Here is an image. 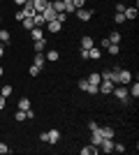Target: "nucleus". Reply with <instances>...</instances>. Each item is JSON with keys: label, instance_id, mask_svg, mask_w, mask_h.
<instances>
[{"label": "nucleus", "instance_id": "13", "mask_svg": "<svg viewBox=\"0 0 139 155\" xmlns=\"http://www.w3.org/2000/svg\"><path fill=\"white\" fill-rule=\"evenodd\" d=\"M21 12H23V14H26V16H30V19H33V16H35V14H37V12H35V7H33V0H28V2H26V5H23V7H21Z\"/></svg>", "mask_w": 139, "mask_h": 155}, {"label": "nucleus", "instance_id": "25", "mask_svg": "<svg viewBox=\"0 0 139 155\" xmlns=\"http://www.w3.org/2000/svg\"><path fill=\"white\" fill-rule=\"evenodd\" d=\"M107 39H109L111 44H121V39H123V35H121L118 30H114V32H111V35H109V37H107Z\"/></svg>", "mask_w": 139, "mask_h": 155}, {"label": "nucleus", "instance_id": "7", "mask_svg": "<svg viewBox=\"0 0 139 155\" xmlns=\"http://www.w3.org/2000/svg\"><path fill=\"white\" fill-rule=\"evenodd\" d=\"M9 42H12V32L7 30V28H0V44L7 46Z\"/></svg>", "mask_w": 139, "mask_h": 155}, {"label": "nucleus", "instance_id": "28", "mask_svg": "<svg viewBox=\"0 0 139 155\" xmlns=\"http://www.w3.org/2000/svg\"><path fill=\"white\" fill-rule=\"evenodd\" d=\"M16 107H19L21 111H26V109H30V100H28V97H21V100H19V104H16Z\"/></svg>", "mask_w": 139, "mask_h": 155}, {"label": "nucleus", "instance_id": "31", "mask_svg": "<svg viewBox=\"0 0 139 155\" xmlns=\"http://www.w3.org/2000/svg\"><path fill=\"white\" fill-rule=\"evenodd\" d=\"M28 74H30V77H40L42 70L37 67V65H30V67H28Z\"/></svg>", "mask_w": 139, "mask_h": 155}, {"label": "nucleus", "instance_id": "3", "mask_svg": "<svg viewBox=\"0 0 139 155\" xmlns=\"http://www.w3.org/2000/svg\"><path fill=\"white\" fill-rule=\"evenodd\" d=\"M40 141L42 143H58L60 141V130H46V132H42Z\"/></svg>", "mask_w": 139, "mask_h": 155}, {"label": "nucleus", "instance_id": "10", "mask_svg": "<svg viewBox=\"0 0 139 155\" xmlns=\"http://www.w3.org/2000/svg\"><path fill=\"white\" fill-rule=\"evenodd\" d=\"M102 139H104V137H102L100 127H98V130H93V132H91V143H93V146H98V148H100V141H102Z\"/></svg>", "mask_w": 139, "mask_h": 155}, {"label": "nucleus", "instance_id": "6", "mask_svg": "<svg viewBox=\"0 0 139 155\" xmlns=\"http://www.w3.org/2000/svg\"><path fill=\"white\" fill-rule=\"evenodd\" d=\"M100 150L102 153H114V139H102L100 141Z\"/></svg>", "mask_w": 139, "mask_h": 155}, {"label": "nucleus", "instance_id": "4", "mask_svg": "<svg viewBox=\"0 0 139 155\" xmlns=\"http://www.w3.org/2000/svg\"><path fill=\"white\" fill-rule=\"evenodd\" d=\"M74 14H77V19H79V21H84V23L93 19V9H88V7H81V9H77Z\"/></svg>", "mask_w": 139, "mask_h": 155}, {"label": "nucleus", "instance_id": "37", "mask_svg": "<svg viewBox=\"0 0 139 155\" xmlns=\"http://www.w3.org/2000/svg\"><path fill=\"white\" fill-rule=\"evenodd\" d=\"M74 2V7H77V9H81V7H86V0H72Z\"/></svg>", "mask_w": 139, "mask_h": 155}, {"label": "nucleus", "instance_id": "40", "mask_svg": "<svg viewBox=\"0 0 139 155\" xmlns=\"http://www.w3.org/2000/svg\"><path fill=\"white\" fill-rule=\"evenodd\" d=\"M79 56H81L84 60H88V49H79Z\"/></svg>", "mask_w": 139, "mask_h": 155}, {"label": "nucleus", "instance_id": "14", "mask_svg": "<svg viewBox=\"0 0 139 155\" xmlns=\"http://www.w3.org/2000/svg\"><path fill=\"white\" fill-rule=\"evenodd\" d=\"M79 153H81V155H98V153H100V148H98V146H93V143H88V146L79 148Z\"/></svg>", "mask_w": 139, "mask_h": 155}, {"label": "nucleus", "instance_id": "38", "mask_svg": "<svg viewBox=\"0 0 139 155\" xmlns=\"http://www.w3.org/2000/svg\"><path fill=\"white\" fill-rule=\"evenodd\" d=\"M109 44H111V42H109V39H107V37H102V39H100V49H107V46H109Z\"/></svg>", "mask_w": 139, "mask_h": 155}, {"label": "nucleus", "instance_id": "5", "mask_svg": "<svg viewBox=\"0 0 139 155\" xmlns=\"http://www.w3.org/2000/svg\"><path fill=\"white\" fill-rule=\"evenodd\" d=\"M114 81H100V86H98V93H102V95H111V91H114Z\"/></svg>", "mask_w": 139, "mask_h": 155}, {"label": "nucleus", "instance_id": "17", "mask_svg": "<svg viewBox=\"0 0 139 155\" xmlns=\"http://www.w3.org/2000/svg\"><path fill=\"white\" fill-rule=\"evenodd\" d=\"M123 16H125V21L137 19V7H125V9H123Z\"/></svg>", "mask_w": 139, "mask_h": 155}, {"label": "nucleus", "instance_id": "29", "mask_svg": "<svg viewBox=\"0 0 139 155\" xmlns=\"http://www.w3.org/2000/svg\"><path fill=\"white\" fill-rule=\"evenodd\" d=\"M33 21H35V26H37V28H42V26H46V21H44V16H42V14H40V12H37V14H35V16H33Z\"/></svg>", "mask_w": 139, "mask_h": 155}, {"label": "nucleus", "instance_id": "42", "mask_svg": "<svg viewBox=\"0 0 139 155\" xmlns=\"http://www.w3.org/2000/svg\"><path fill=\"white\" fill-rule=\"evenodd\" d=\"M88 130H91V132H93V130H98V123H95V120H88Z\"/></svg>", "mask_w": 139, "mask_h": 155}, {"label": "nucleus", "instance_id": "1", "mask_svg": "<svg viewBox=\"0 0 139 155\" xmlns=\"http://www.w3.org/2000/svg\"><path fill=\"white\" fill-rule=\"evenodd\" d=\"M111 95H116V100H121L123 107H130V102H132V97H130V93H127V86L116 84V86H114V91H111Z\"/></svg>", "mask_w": 139, "mask_h": 155}, {"label": "nucleus", "instance_id": "39", "mask_svg": "<svg viewBox=\"0 0 139 155\" xmlns=\"http://www.w3.org/2000/svg\"><path fill=\"white\" fill-rule=\"evenodd\" d=\"M14 19H16V21H19V23H21V21L26 19V14H23V12H21V9H19V12H16V16H14Z\"/></svg>", "mask_w": 139, "mask_h": 155}, {"label": "nucleus", "instance_id": "33", "mask_svg": "<svg viewBox=\"0 0 139 155\" xmlns=\"http://www.w3.org/2000/svg\"><path fill=\"white\" fill-rule=\"evenodd\" d=\"M114 23H118V26H121V23H125V16H123V12H116V14H114Z\"/></svg>", "mask_w": 139, "mask_h": 155}, {"label": "nucleus", "instance_id": "41", "mask_svg": "<svg viewBox=\"0 0 139 155\" xmlns=\"http://www.w3.org/2000/svg\"><path fill=\"white\" fill-rule=\"evenodd\" d=\"M30 118H35V111L33 109H26V120H30Z\"/></svg>", "mask_w": 139, "mask_h": 155}, {"label": "nucleus", "instance_id": "19", "mask_svg": "<svg viewBox=\"0 0 139 155\" xmlns=\"http://www.w3.org/2000/svg\"><path fill=\"white\" fill-rule=\"evenodd\" d=\"M63 12H65V14H74V12H77V7H74L72 0H63Z\"/></svg>", "mask_w": 139, "mask_h": 155}, {"label": "nucleus", "instance_id": "21", "mask_svg": "<svg viewBox=\"0 0 139 155\" xmlns=\"http://www.w3.org/2000/svg\"><path fill=\"white\" fill-rule=\"evenodd\" d=\"M28 32H30L33 42H37V39H44V32H42V28H37V26H35L33 30H28Z\"/></svg>", "mask_w": 139, "mask_h": 155}, {"label": "nucleus", "instance_id": "45", "mask_svg": "<svg viewBox=\"0 0 139 155\" xmlns=\"http://www.w3.org/2000/svg\"><path fill=\"white\" fill-rule=\"evenodd\" d=\"M2 56H5V46L0 44V60H2Z\"/></svg>", "mask_w": 139, "mask_h": 155}, {"label": "nucleus", "instance_id": "34", "mask_svg": "<svg viewBox=\"0 0 139 155\" xmlns=\"http://www.w3.org/2000/svg\"><path fill=\"white\" fill-rule=\"evenodd\" d=\"M84 93H88V95H98V86H95V84H88Z\"/></svg>", "mask_w": 139, "mask_h": 155}, {"label": "nucleus", "instance_id": "26", "mask_svg": "<svg viewBox=\"0 0 139 155\" xmlns=\"http://www.w3.org/2000/svg\"><path fill=\"white\" fill-rule=\"evenodd\" d=\"M91 46H95V42H93V37H88V35H84V37H81V49H91Z\"/></svg>", "mask_w": 139, "mask_h": 155}, {"label": "nucleus", "instance_id": "15", "mask_svg": "<svg viewBox=\"0 0 139 155\" xmlns=\"http://www.w3.org/2000/svg\"><path fill=\"white\" fill-rule=\"evenodd\" d=\"M88 58L91 60H100L102 58V49H100V46H91V49H88Z\"/></svg>", "mask_w": 139, "mask_h": 155}, {"label": "nucleus", "instance_id": "32", "mask_svg": "<svg viewBox=\"0 0 139 155\" xmlns=\"http://www.w3.org/2000/svg\"><path fill=\"white\" fill-rule=\"evenodd\" d=\"M14 120H16V123H23V120H26V111H16V114H14Z\"/></svg>", "mask_w": 139, "mask_h": 155}, {"label": "nucleus", "instance_id": "24", "mask_svg": "<svg viewBox=\"0 0 139 155\" xmlns=\"http://www.w3.org/2000/svg\"><path fill=\"white\" fill-rule=\"evenodd\" d=\"M12 93H14L12 84H5V86H0V95L5 97V100H7V97H9V95H12Z\"/></svg>", "mask_w": 139, "mask_h": 155}, {"label": "nucleus", "instance_id": "27", "mask_svg": "<svg viewBox=\"0 0 139 155\" xmlns=\"http://www.w3.org/2000/svg\"><path fill=\"white\" fill-rule=\"evenodd\" d=\"M104 51L109 53V56H118V53H121V46H118V44H109Z\"/></svg>", "mask_w": 139, "mask_h": 155}, {"label": "nucleus", "instance_id": "23", "mask_svg": "<svg viewBox=\"0 0 139 155\" xmlns=\"http://www.w3.org/2000/svg\"><path fill=\"white\" fill-rule=\"evenodd\" d=\"M86 81H88V84H95V86H100V81H102V79H100V72H91V74L86 77Z\"/></svg>", "mask_w": 139, "mask_h": 155}, {"label": "nucleus", "instance_id": "22", "mask_svg": "<svg viewBox=\"0 0 139 155\" xmlns=\"http://www.w3.org/2000/svg\"><path fill=\"white\" fill-rule=\"evenodd\" d=\"M33 49H35V53H44V49H46V39H37V42H33Z\"/></svg>", "mask_w": 139, "mask_h": 155}, {"label": "nucleus", "instance_id": "30", "mask_svg": "<svg viewBox=\"0 0 139 155\" xmlns=\"http://www.w3.org/2000/svg\"><path fill=\"white\" fill-rule=\"evenodd\" d=\"M21 23H23V30H33V28H35V21L30 19V16H26V19L21 21Z\"/></svg>", "mask_w": 139, "mask_h": 155}, {"label": "nucleus", "instance_id": "16", "mask_svg": "<svg viewBox=\"0 0 139 155\" xmlns=\"http://www.w3.org/2000/svg\"><path fill=\"white\" fill-rule=\"evenodd\" d=\"M44 58H46V63H56V60H60V53L56 51V49H49V51L44 53Z\"/></svg>", "mask_w": 139, "mask_h": 155}, {"label": "nucleus", "instance_id": "44", "mask_svg": "<svg viewBox=\"0 0 139 155\" xmlns=\"http://www.w3.org/2000/svg\"><path fill=\"white\" fill-rule=\"evenodd\" d=\"M14 2H16V5H19V7H23V5H26V2H28V0H14Z\"/></svg>", "mask_w": 139, "mask_h": 155}, {"label": "nucleus", "instance_id": "46", "mask_svg": "<svg viewBox=\"0 0 139 155\" xmlns=\"http://www.w3.org/2000/svg\"><path fill=\"white\" fill-rule=\"evenodd\" d=\"M2 74H5V67H2V65H0V79H2Z\"/></svg>", "mask_w": 139, "mask_h": 155}, {"label": "nucleus", "instance_id": "35", "mask_svg": "<svg viewBox=\"0 0 139 155\" xmlns=\"http://www.w3.org/2000/svg\"><path fill=\"white\" fill-rule=\"evenodd\" d=\"M114 150H116V153H125V143H116V141H114Z\"/></svg>", "mask_w": 139, "mask_h": 155}, {"label": "nucleus", "instance_id": "9", "mask_svg": "<svg viewBox=\"0 0 139 155\" xmlns=\"http://www.w3.org/2000/svg\"><path fill=\"white\" fill-rule=\"evenodd\" d=\"M46 30L56 35V32H60V30H63V23H60L58 19H56V21H49V23H46Z\"/></svg>", "mask_w": 139, "mask_h": 155}, {"label": "nucleus", "instance_id": "43", "mask_svg": "<svg viewBox=\"0 0 139 155\" xmlns=\"http://www.w3.org/2000/svg\"><path fill=\"white\" fill-rule=\"evenodd\" d=\"M2 109H5V97L0 95V111H2Z\"/></svg>", "mask_w": 139, "mask_h": 155}, {"label": "nucleus", "instance_id": "8", "mask_svg": "<svg viewBox=\"0 0 139 155\" xmlns=\"http://www.w3.org/2000/svg\"><path fill=\"white\" fill-rule=\"evenodd\" d=\"M100 79H102V81H114V84H116V72L114 70H102L100 72Z\"/></svg>", "mask_w": 139, "mask_h": 155}, {"label": "nucleus", "instance_id": "47", "mask_svg": "<svg viewBox=\"0 0 139 155\" xmlns=\"http://www.w3.org/2000/svg\"><path fill=\"white\" fill-rule=\"evenodd\" d=\"M0 23H2V16H0Z\"/></svg>", "mask_w": 139, "mask_h": 155}, {"label": "nucleus", "instance_id": "36", "mask_svg": "<svg viewBox=\"0 0 139 155\" xmlns=\"http://www.w3.org/2000/svg\"><path fill=\"white\" fill-rule=\"evenodd\" d=\"M5 153H9V146L5 141H0V155H5Z\"/></svg>", "mask_w": 139, "mask_h": 155}, {"label": "nucleus", "instance_id": "11", "mask_svg": "<svg viewBox=\"0 0 139 155\" xmlns=\"http://www.w3.org/2000/svg\"><path fill=\"white\" fill-rule=\"evenodd\" d=\"M40 14L44 16V21H46V23H49V21H56V16H58V12H53V9H51V5L46 7L44 12H40Z\"/></svg>", "mask_w": 139, "mask_h": 155}, {"label": "nucleus", "instance_id": "18", "mask_svg": "<svg viewBox=\"0 0 139 155\" xmlns=\"http://www.w3.org/2000/svg\"><path fill=\"white\" fill-rule=\"evenodd\" d=\"M33 65H37V67L42 70V67L46 65V58H44V53H35V56H33Z\"/></svg>", "mask_w": 139, "mask_h": 155}, {"label": "nucleus", "instance_id": "12", "mask_svg": "<svg viewBox=\"0 0 139 155\" xmlns=\"http://www.w3.org/2000/svg\"><path fill=\"white\" fill-rule=\"evenodd\" d=\"M51 5V0H33V7H35V12H44L46 7Z\"/></svg>", "mask_w": 139, "mask_h": 155}, {"label": "nucleus", "instance_id": "20", "mask_svg": "<svg viewBox=\"0 0 139 155\" xmlns=\"http://www.w3.org/2000/svg\"><path fill=\"white\" fill-rule=\"evenodd\" d=\"M100 132H102V137H104V139H114V137H116V130L109 127V125H107V127H100Z\"/></svg>", "mask_w": 139, "mask_h": 155}, {"label": "nucleus", "instance_id": "2", "mask_svg": "<svg viewBox=\"0 0 139 155\" xmlns=\"http://www.w3.org/2000/svg\"><path fill=\"white\" fill-rule=\"evenodd\" d=\"M114 72H116V84L127 86L130 81H132V72H130V70H123V67H114Z\"/></svg>", "mask_w": 139, "mask_h": 155}]
</instances>
